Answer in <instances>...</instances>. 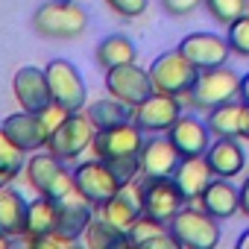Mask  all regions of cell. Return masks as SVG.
I'll return each instance as SVG.
<instances>
[{"instance_id": "obj_1", "label": "cell", "mask_w": 249, "mask_h": 249, "mask_svg": "<svg viewBox=\"0 0 249 249\" xmlns=\"http://www.w3.org/2000/svg\"><path fill=\"white\" fill-rule=\"evenodd\" d=\"M33 30L50 41H71L88 30V12L76 0H47L33 15Z\"/></svg>"}, {"instance_id": "obj_2", "label": "cell", "mask_w": 249, "mask_h": 249, "mask_svg": "<svg viewBox=\"0 0 249 249\" xmlns=\"http://www.w3.org/2000/svg\"><path fill=\"white\" fill-rule=\"evenodd\" d=\"M199 76V68L176 47L161 53L153 65H150V79L156 85V91L170 94V97H188L194 82Z\"/></svg>"}, {"instance_id": "obj_3", "label": "cell", "mask_w": 249, "mask_h": 249, "mask_svg": "<svg viewBox=\"0 0 249 249\" xmlns=\"http://www.w3.org/2000/svg\"><path fill=\"white\" fill-rule=\"evenodd\" d=\"M188 97H191L194 108H208V111L223 103H231L240 97V73L231 71L229 65L205 68V71H199Z\"/></svg>"}, {"instance_id": "obj_4", "label": "cell", "mask_w": 249, "mask_h": 249, "mask_svg": "<svg viewBox=\"0 0 249 249\" xmlns=\"http://www.w3.org/2000/svg\"><path fill=\"white\" fill-rule=\"evenodd\" d=\"M24 173H27V182L36 188V194L50 196V199H62L65 194H71L76 188L73 185V170H68L62 164V159H56L50 150L30 156L27 164H24Z\"/></svg>"}, {"instance_id": "obj_5", "label": "cell", "mask_w": 249, "mask_h": 249, "mask_svg": "<svg viewBox=\"0 0 249 249\" xmlns=\"http://www.w3.org/2000/svg\"><path fill=\"white\" fill-rule=\"evenodd\" d=\"M170 234L185 249H214L220 243V226L217 217H211L202 208H182L170 223Z\"/></svg>"}, {"instance_id": "obj_6", "label": "cell", "mask_w": 249, "mask_h": 249, "mask_svg": "<svg viewBox=\"0 0 249 249\" xmlns=\"http://www.w3.org/2000/svg\"><path fill=\"white\" fill-rule=\"evenodd\" d=\"M94 135H97V126L91 123V117L82 114V111H71V114L59 123V126L50 132L47 150H50L56 159L71 161V159L82 156V153L91 147Z\"/></svg>"}, {"instance_id": "obj_7", "label": "cell", "mask_w": 249, "mask_h": 249, "mask_svg": "<svg viewBox=\"0 0 249 249\" xmlns=\"http://www.w3.org/2000/svg\"><path fill=\"white\" fill-rule=\"evenodd\" d=\"M44 73H47V82H50L53 103L65 106L68 111H82L85 108V79H82V73L73 62L50 59Z\"/></svg>"}, {"instance_id": "obj_8", "label": "cell", "mask_w": 249, "mask_h": 249, "mask_svg": "<svg viewBox=\"0 0 249 249\" xmlns=\"http://www.w3.org/2000/svg\"><path fill=\"white\" fill-rule=\"evenodd\" d=\"M73 185H76V191H79L94 208H103V205L120 191L117 176L111 173V167H108L103 159L82 161V164L73 170Z\"/></svg>"}, {"instance_id": "obj_9", "label": "cell", "mask_w": 249, "mask_h": 249, "mask_svg": "<svg viewBox=\"0 0 249 249\" xmlns=\"http://www.w3.org/2000/svg\"><path fill=\"white\" fill-rule=\"evenodd\" d=\"M106 91L135 108L150 94H156V85L150 79V71H144L135 62H129V65H117V68L106 71Z\"/></svg>"}, {"instance_id": "obj_10", "label": "cell", "mask_w": 249, "mask_h": 249, "mask_svg": "<svg viewBox=\"0 0 249 249\" xmlns=\"http://www.w3.org/2000/svg\"><path fill=\"white\" fill-rule=\"evenodd\" d=\"M141 147H144V129L135 120L117 123V126H108V129H97V135L91 141L94 156L103 161L117 159V156H138Z\"/></svg>"}, {"instance_id": "obj_11", "label": "cell", "mask_w": 249, "mask_h": 249, "mask_svg": "<svg viewBox=\"0 0 249 249\" xmlns=\"http://www.w3.org/2000/svg\"><path fill=\"white\" fill-rule=\"evenodd\" d=\"M141 202H144V214L170 223L182 208H185V194L179 191V185L173 179H150L141 185Z\"/></svg>"}, {"instance_id": "obj_12", "label": "cell", "mask_w": 249, "mask_h": 249, "mask_svg": "<svg viewBox=\"0 0 249 249\" xmlns=\"http://www.w3.org/2000/svg\"><path fill=\"white\" fill-rule=\"evenodd\" d=\"M182 117V106H179V97H170V94H150L144 103H138L132 108V120L144 132H167L173 123Z\"/></svg>"}, {"instance_id": "obj_13", "label": "cell", "mask_w": 249, "mask_h": 249, "mask_svg": "<svg viewBox=\"0 0 249 249\" xmlns=\"http://www.w3.org/2000/svg\"><path fill=\"white\" fill-rule=\"evenodd\" d=\"M12 91H15L18 106L27 108V111H36V114H41L53 103L47 73H44V68H36V65H27V68H18L15 71Z\"/></svg>"}, {"instance_id": "obj_14", "label": "cell", "mask_w": 249, "mask_h": 249, "mask_svg": "<svg viewBox=\"0 0 249 249\" xmlns=\"http://www.w3.org/2000/svg\"><path fill=\"white\" fill-rule=\"evenodd\" d=\"M179 50L199 68H217V65H226L229 56H231V47L223 36L217 33H191L179 41Z\"/></svg>"}, {"instance_id": "obj_15", "label": "cell", "mask_w": 249, "mask_h": 249, "mask_svg": "<svg viewBox=\"0 0 249 249\" xmlns=\"http://www.w3.org/2000/svg\"><path fill=\"white\" fill-rule=\"evenodd\" d=\"M141 159V176L147 179H173L182 153L176 150V144L170 138H144V147L138 153Z\"/></svg>"}, {"instance_id": "obj_16", "label": "cell", "mask_w": 249, "mask_h": 249, "mask_svg": "<svg viewBox=\"0 0 249 249\" xmlns=\"http://www.w3.org/2000/svg\"><path fill=\"white\" fill-rule=\"evenodd\" d=\"M0 126L6 129V135L24 150V153H38V150H44L47 147V141H50V129L44 126V120H41V114H36V111H15V114H9Z\"/></svg>"}, {"instance_id": "obj_17", "label": "cell", "mask_w": 249, "mask_h": 249, "mask_svg": "<svg viewBox=\"0 0 249 249\" xmlns=\"http://www.w3.org/2000/svg\"><path fill=\"white\" fill-rule=\"evenodd\" d=\"M94 220V205L73 188L71 194H65L62 199H56V231L79 240L88 229V223Z\"/></svg>"}, {"instance_id": "obj_18", "label": "cell", "mask_w": 249, "mask_h": 249, "mask_svg": "<svg viewBox=\"0 0 249 249\" xmlns=\"http://www.w3.org/2000/svg\"><path fill=\"white\" fill-rule=\"evenodd\" d=\"M167 138L176 144V150L182 153V159L188 156H205L211 147V129L208 123L194 117V114H182L173 126L167 129Z\"/></svg>"}, {"instance_id": "obj_19", "label": "cell", "mask_w": 249, "mask_h": 249, "mask_svg": "<svg viewBox=\"0 0 249 249\" xmlns=\"http://www.w3.org/2000/svg\"><path fill=\"white\" fill-rule=\"evenodd\" d=\"M205 123H208L214 138H246L249 135V106L243 100L223 103V106L211 108Z\"/></svg>"}, {"instance_id": "obj_20", "label": "cell", "mask_w": 249, "mask_h": 249, "mask_svg": "<svg viewBox=\"0 0 249 249\" xmlns=\"http://www.w3.org/2000/svg\"><path fill=\"white\" fill-rule=\"evenodd\" d=\"M199 208L208 211V214L217 217V220H229V217H234V214L240 211V191H237L229 179L214 176V179L208 182V188L199 194Z\"/></svg>"}, {"instance_id": "obj_21", "label": "cell", "mask_w": 249, "mask_h": 249, "mask_svg": "<svg viewBox=\"0 0 249 249\" xmlns=\"http://www.w3.org/2000/svg\"><path fill=\"white\" fill-rule=\"evenodd\" d=\"M144 214V202H141V185L129 182V185H120V191L103 205V217L120 229H126Z\"/></svg>"}, {"instance_id": "obj_22", "label": "cell", "mask_w": 249, "mask_h": 249, "mask_svg": "<svg viewBox=\"0 0 249 249\" xmlns=\"http://www.w3.org/2000/svg\"><path fill=\"white\" fill-rule=\"evenodd\" d=\"M205 161L214 170V176L231 179V176H237L243 170L246 153H243V147H240L237 138H217V141H211V147L205 153Z\"/></svg>"}, {"instance_id": "obj_23", "label": "cell", "mask_w": 249, "mask_h": 249, "mask_svg": "<svg viewBox=\"0 0 249 249\" xmlns=\"http://www.w3.org/2000/svg\"><path fill=\"white\" fill-rule=\"evenodd\" d=\"M211 179H214V170L208 167L205 156H188V159H182L179 167H176V173H173V182L179 185V191L185 194L188 202L199 199V194L208 188Z\"/></svg>"}, {"instance_id": "obj_24", "label": "cell", "mask_w": 249, "mask_h": 249, "mask_svg": "<svg viewBox=\"0 0 249 249\" xmlns=\"http://www.w3.org/2000/svg\"><path fill=\"white\" fill-rule=\"evenodd\" d=\"M129 243L135 246H144V249H176V237L170 234L167 223L150 217V214H141L132 226H129Z\"/></svg>"}, {"instance_id": "obj_25", "label": "cell", "mask_w": 249, "mask_h": 249, "mask_svg": "<svg viewBox=\"0 0 249 249\" xmlns=\"http://www.w3.org/2000/svg\"><path fill=\"white\" fill-rule=\"evenodd\" d=\"M27 199L18 188H0V231L9 237H21L27 229Z\"/></svg>"}, {"instance_id": "obj_26", "label": "cell", "mask_w": 249, "mask_h": 249, "mask_svg": "<svg viewBox=\"0 0 249 249\" xmlns=\"http://www.w3.org/2000/svg\"><path fill=\"white\" fill-rule=\"evenodd\" d=\"M135 56H138V50H135L132 38L123 36V33H114V36L103 38L94 50V59L103 71H111L117 65H129V62H135Z\"/></svg>"}, {"instance_id": "obj_27", "label": "cell", "mask_w": 249, "mask_h": 249, "mask_svg": "<svg viewBox=\"0 0 249 249\" xmlns=\"http://www.w3.org/2000/svg\"><path fill=\"white\" fill-rule=\"evenodd\" d=\"M53 229H56V199L38 194L27 205V229H24V237L33 246V240H38L41 234H47Z\"/></svg>"}, {"instance_id": "obj_28", "label": "cell", "mask_w": 249, "mask_h": 249, "mask_svg": "<svg viewBox=\"0 0 249 249\" xmlns=\"http://www.w3.org/2000/svg\"><path fill=\"white\" fill-rule=\"evenodd\" d=\"M85 114L91 117V123L97 129H108V126H117V123H126V120H132V106H126L123 100H117V97H103V100H94L88 108H85Z\"/></svg>"}, {"instance_id": "obj_29", "label": "cell", "mask_w": 249, "mask_h": 249, "mask_svg": "<svg viewBox=\"0 0 249 249\" xmlns=\"http://www.w3.org/2000/svg\"><path fill=\"white\" fill-rule=\"evenodd\" d=\"M85 243L91 249H117V246H129V231L126 229H120L114 223H108L103 214L94 217L85 229Z\"/></svg>"}, {"instance_id": "obj_30", "label": "cell", "mask_w": 249, "mask_h": 249, "mask_svg": "<svg viewBox=\"0 0 249 249\" xmlns=\"http://www.w3.org/2000/svg\"><path fill=\"white\" fill-rule=\"evenodd\" d=\"M202 6L208 9V15H211L217 24L229 27V24H234L240 15L249 12V0H202Z\"/></svg>"}, {"instance_id": "obj_31", "label": "cell", "mask_w": 249, "mask_h": 249, "mask_svg": "<svg viewBox=\"0 0 249 249\" xmlns=\"http://www.w3.org/2000/svg\"><path fill=\"white\" fill-rule=\"evenodd\" d=\"M24 164H27V153L6 135V129L0 126V170L3 173H9L12 179L24 170Z\"/></svg>"}, {"instance_id": "obj_32", "label": "cell", "mask_w": 249, "mask_h": 249, "mask_svg": "<svg viewBox=\"0 0 249 249\" xmlns=\"http://www.w3.org/2000/svg\"><path fill=\"white\" fill-rule=\"evenodd\" d=\"M226 41H229L231 53H237V56H249V12L240 15L234 24L226 27Z\"/></svg>"}, {"instance_id": "obj_33", "label": "cell", "mask_w": 249, "mask_h": 249, "mask_svg": "<svg viewBox=\"0 0 249 249\" xmlns=\"http://www.w3.org/2000/svg\"><path fill=\"white\" fill-rule=\"evenodd\" d=\"M106 164L111 167V173L117 176V182H120V185L135 182V179H138V173H141V159H138V156H117V159H108Z\"/></svg>"}, {"instance_id": "obj_34", "label": "cell", "mask_w": 249, "mask_h": 249, "mask_svg": "<svg viewBox=\"0 0 249 249\" xmlns=\"http://www.w3.org/2000/svg\"><path fill=\"white\" fill-rule=\"evenodd\" d=\"M108 9H114L120 18H138L147 12V0H106Z\"/></svg>"}, {"instance_id": "obj_35", "label": "cell", "mask_w": 249, "mask_h": 249, "mask_svg": "<svg viewBox=\"0 0 249 249\" xmlns=\"http://www.w3.org/2000/svg\"><path fill=\"white\" fill-rule=\"evenodd\" d=\"M202 6V0H161V9L170 18H188Z\"/></svg>"}, {"instance_id": "obj_36", "label": "cell", "mask_w": 249, "mask_h": 249, "mask_svg": "<svg viewBox=\"0 0 249 249\" xmlns=\"http://www.w3.org/2000/svg\"><path fill=\"white\" fill-rule=\"evenodd\" d=\"M68 114H71V111H68L65 106H59V103H50V106H47V108L41 111V120H44V126H47V129L53 132V129L59 126V123H62V120H65Z\"/></svg>"}, {"instance_id": "obj_37", "label": "cell", "mask_w": 249, "mask_h": 249, "mask_svg": "<svg viewBox=\"0 0 249 249\" xmlns=\"http://www.w3.org/2000/svg\"><path fill=\"white\" fill-rule=\"evenodd\" d=\"M240 211L249 217V176H246V182H243V188H240Z\"/></svg>"}, {"instance_id": "obj_38", "label": "cell", "mask_w": 249, "mask_h": 249, "mask_svg": "<svg viewBox=\"0 0 249 249\" xmlns=\"http://www.w3.org/2000/svg\"><path fill=\"white\" fill-rule=\"evenodd\" d=\"M240 100L249 106V73H246V76H240Z\"/></svg>"}, {"instance_id": "obj_39", "label": "cell", "mask_w": 249, "mask_h": 249, "mask_svg": "<svg viewBox=\"0 0 249 249\" xmlns=\"http://www.w3.org/2000/svg\"><path fill=\"white\" fill-rule=\"evenodd\" d=\"M237 249H249V229L237 237Z\"/></svg>"}, {"instance_id": "obj_40", "label": "cell", "mask_w": 249, "mask_h": 249, "mask_svg": "<svg viewBox=\"0 0 249 249\" xmlns=\"http://www.w3.org/2000/svg\"><path fill=\"white\" fill-rule=\"evenodd\" d=\"M6 185H12V176H9V173H3V170H0V188H6Z\"/></svg>"}, {"instance_id": "obj_41", "label": "cell", "mask_w": 249, "mask_h": 249, "mask_svg": "<svg viewBox=\"0 0 249 249\" xmlns=\"http://www.w3.org/2000/svg\"><path fill=\"white\" fill-rule=\"evenodd\" d=\"M9 240H12V237H9V234H3V231H0V249H3V246H6V243H9Z\"/></svg>"}, {"instance_id": "obj_42", "label": "cell", "mask_w": 249, "mask_h": 249, "mask_svg": "<svg viewBox=\"0 0 249 249\" xmlns=\"http://www.w3.org/2000/svg\"><path fill=\"white\" fill-rule=\"evenodd\" d=\"M246 138H249V135H246Z\"/></svg>"}]
</instances>
